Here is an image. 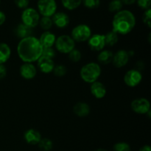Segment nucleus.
Segmentation results:
<instances>
[{"label":"nucleus","instance_id":"obj_1","mask_svg":"<svg viewBox=\"0 0 151 151\" xmlns=\"http://www.w3.org/2000/svg\"><path fill=\"white\" fill-rule=\"evenodd\" d=\"M43 47L39 39L29 36L21 39L17 45V54L24 63L36 62L42 55Z\"/></svg>","mask_w":151,"mask_h":151},{"label":"nucleus","instance_id":"obj_2","mask_svg":"<svg viewBox=\"0 0 151 151\" xmlns=\"http://www.w3.org/2000/svg\"><path fill=\"white\" fill-rule=\"evenodd\" d=\"M137 20L134 13L128 10H122L114 14L112 20V30L118 35H125L134 29Z\"/></svg>","mask_w":151,"mask_h":151},{"label":"nucleus","instance_id":"obj_3","mask_svg":"<svg viewBox=\"0 0 151 151\" xmlns=\"http://www.w3.org/2000/svg\"><path fill=\"white\" fill-rule=\"evenodd\" d=\"M80 75L84 82L91 84L97 81L101 75V67L98 63L90 62L82 66Z\"/></svg>","mask_w":151,"mask_h":151},{"label":"nucleus","instance_id":"obj_4","mask_svg":"<svg viewBox=\"0 0 151 151\" xmlns=\"http://www.w3.org/2000/svg\"><path fill=\"white\" fill-rule=\"evenodd\" d=\"M21 18L22 24L33 29L39 24L41 16L37 10L32 7H27L23 10Z\"/></svg>","mask_w":151,"mask_h":151},{"label":"nucleus","instance_id":"obj_5","mask_svg":"<svg viewBox=\"0 0 151 151\" xmlns=\"http://www.w3.org/2000/svg\"><path fill=\"white\" fill-rule=\"evenodd\" d=\"M55 48L62 54H69L75 48V41L69 35H62L56 38Z\"/></svg>","mask_w":151,"mask_h":151},{"label":"nucleus","instance_id":"obj_6","mask_svg":"<svg viewBox=\"0 0 151 151\" xmlns=\"http://www.w3.org/2000/svg\"><path fill=\"white\" fill-rule=\"evenodd\" d=\"M91 35V29L85 24H81L75 26L71 32L72 39L75 42H85L88 40Z\"/></svg>","mask_w":151,"mask_h":151},{"label":"nucleus","instance_id":"obj_7","mask_svg":"<svg viewBox=\"0 0 151 151\" xmlns=\"http://www.w3.org/2000/svg\"><path fill=\"white\" fill-rule=\"evenodd\" d=\"M37 8L43 17H52L57 12V3L55 0H38Z\"/></svg>","mask_w":151,"mask_h":151},{"label":"nucleus","instance_id":"obj_8","mask_svg":"<svg viewBox=\"0 0 151 151\" xmlns=\"http://www.w3.org/2000/svg\"><path fill=\"white\" fill-rule=\"evenodd\" d=\"M131 110L138 114H147L150 111V103L145 97H139L133 100L131 103Z\"/></svg>","mask_w":151,"mask_h":151},{"label":"nucleus","instance_id":"obj_9","mask_svg":"<svg viewBox=\"0 0 151 151\" xmlns=\"http://www.w3.org/2000/svg\"><path fill=\"white\" fill-rule=\"evenodd\" d=\"M142 81L141 72L137 69H130L124 75V82L128 87L134 88L137 86Z\"/></svg>","mask_w":151,"mask_h":151},{"label":"nucleus","instance_id":"obj_10","mask_svg":"<svg viewBox=\"0 0 151 151\" xmlns=\"http://www.w3.org/2000/svg\"><path fill=\"white\" fill-rule=\"evenodd\" d=\"M89 49L94 52H100L106 47L105 36L103 34H94L87 41Z\"/></svg>","mask_w":151,"mask_h":151},{"label":"nucleus","instance_id":"obj_11","mask_svg":"<svg viewBox=\"0 0 151 151\" xmlns=\"http://www.w3.org/2000/svg\"><path fill=\"white\" fill-rule=\"evenodd\" d=\"M130 59L128 51L125 50H119L114 54L111 63L116 68H122L126 66Z\"/></svg>","mask_w":151,"mask_h":151},{"label":"nucleus","instance_id":"obj_12","mask_svg":"<svg viewBox=\"0 0 151 151\" xmlns=\"http://www.w3.org/2000/svg\"><path fill=\"white\" fill-rule=\"evenodd\" d=\"M37 66L39 70L44 74H50L52 72L55 64L53 59L41 56L37 60Z\"/></svg>","mask_w":151,"mask_h":151},{"label":"nucleus","instance_id":"obj_13","mask_svg":"<svg viewBox=\"0 0 151 151\" xmlns=\"http://www.w3.org/2000/svg\"><path fill=\"white\" fill-rule=\"evenodd\" d=\"M21 76L26 80H32L36 76L37 69L32 63H24L19 69Z\"/></svg>","mask_w":151,"mask_h":151},{"label":"nucleus","instance_id":"obj_14","mask_svg":"<svg viewBox=\"0 0 151 151\" xmlns=\"http://www.w3.org/2000/svg\"><path fill=\"white\" fill-rule=\"evenodd\" d=\"M51 18L53 25H55L60 29L66 27L70 22L69 16L64 12H56Z\"/></svg>","mask_w":151,"mask_h":151},{"label":"nucleus","instance_id":"obj_15","mask_svg":"<svg viewBox=\"0 0 151 151\" xmlns=\"http://www.w3.org/2000/svg\"><path fill=\"white\" fill-rule=\"evenodd\" d=\"M24 139L27 144L31 145H36L39 143L42 137L39 131L33 128H29L25 131L24 134Z\"/></svg>","mask_w":151,"mask_h":151},{"label":"nucleus","instance_id":"obj_16","mask_svg":"<svg viewBox=\"0 0 151 151\" xmlns=\"http://www.w3.org/2000/svg\"><path fill=\"white\" fill-rule=\"evenodd\" d=\"M90 91L91 94L97 99H103L107 93V90L104 84L98 81L91 84Z\"/></svg>","mask_w":151,"mask_h":151},{"label":"nucleus","instance_id":"obj_17","mask_svg":"<svg viewBox=\"0 0 151 151\" xmlns=\"http://www.w3.org/2000/svg\"><path fill=\"white\" fill-rule=\"evenodd\" d=\"M56 35L50 31H44L41 35L39 41L43 48L52 47L55 44Z\"/></svg>","mask_w":151,"mask_h":151},{"label":"nucleus","instance_id":"obj_18","mask_svg":"<svg viewBox=\"0 0 151 151\" xmlns=\"http://www.w3.org/2000/svg\"><path fill=\"white\" fill-rule=\"evenodd\" d=\"M91 111L89 105L83 102H78L73 106V112L79 117H86Z\"/></svg>","mask_w":151,"mask_h":151},{"label":"nucleus","instance_id":"obj_19","mask_svg":"<svg viewBox=\"0 0 151 151\" xmlns=\"http://www.w3.org/2000/svg\"><path fill=\"white\" fill-rule=\"evenodd\" d=\"M32 32L33 31H32V28L26 26V25L22 23L18 24L16 29H15V34L20 39H23V38H27V37L32 36Z\"/></svg>","mask_w":151,"mask_h":151},{"label":"nucleus","instance_id":"obj_20","mask_svg":"<svg viewBox=\"0 0 151 151\" xmlns=\"http://www.w3.org/2000/svg\"><path fill=\"white\" fill-rule=\"evenodd\" d=\"M11 49L6 43H0V64H4L10 59Z\"/></svg>","mask_w":151,"mask_h":151},{"label":"nucleus","instance_id":"obj_21","mask_svg":"<svg viewBox=\"0 0 151 151\" xmlns=\"http://www.w3.org/2000/svg\"><path fill=\"white\" fill-rule=\"evenodd\" d=\"M114 53L109 50H103L99 52L97 55L98 63L103 65H107L112 61Z\"/></svg>","mask_w":151,"mask_h":151},{"label":"nucleus","instance_id":"obj_22","mask_svg":"<svg viewBox=\"0 0 151 151\" xmlns=\"http://www.w3.org/2000/svg\"><path fill=\"white\" fill-rule=\"evenodd\" d=\"M105 36V43H106V46L108 47H113L115 44H117L118 41H119V35L114 32L113 30L108 32Z\"/></svg>","mask_w":151,"mask_h":151},{"label":"nucleus","instance_id":"obj_23","mask_svg":"<svg viewBox=\"0 0 151 151\" xmlns=\"http://www.w3.org/2000/svg\"><path fill=\"white\" fill-rule=\"evenodd\" d=\"M61 4L68 10H74L82 4V0H61Z\"/></svg>","mask_w":151,"mask_h":151},{"label":"nucleus","instance_id":"obj_24","mask_svg":"<svg viewBox=\"0 0 151 151\" xmlns=\"http://www.w3.org/2000/svg\"><path fill=\"white\" fill-rule=\"evenodd\" d=\"M40 150L42 151H50L53 148V142L50 139L42 138L38 144Z\"/></svg>","mask_w":151,"mask_h":151},{"label":"nucleus","instance_id":"obj_25","mask_svg":"<svg viewBox=\"0 0 151 151\" xmlns=\"http://www.w3.org/2000/svg\"><path fill=\"white\" fill-rule=\"evenodd\" d=\"M41 28L44 31H50V29L52 27L53 23L51 17H43L40 19L39 24Z\"/></svg>","mask_w":151,"mask_h":151},{"label":"nucleus","instance_id":"obj_26","mask_svg":"<svg viewBox=\"0 0 151 151\" xmlns=\"http://www.w3.org/2000/svg\"><path fill=\"white\" fill-rule=\"evenodd\" d=\"M123 3L121 0H111L109 4V10L111 13H117L122 10Z\"/></svg>","mask_w":151,"mask_h":151},{"label":"nucleus","instance_id":"obj_27","mask_svg":"<svg viewBox=\"0 0 151 151\" xmlns=\"http://www.w3.org/2000/svg\"><path fill=\"white\" fill-rule=\"evenodd\" d=\"M68 58L72 62L77 63V62H79L82 58V53L80 50L75 48L68 54Z\"/></svg>","mask_w":151,"mask_h":151},{"label":"nucleus","instance_id":"obj_28","mask_svg":"<svg viewBox=\"0 0 151 151\" xmlns=\"http://www.w3.org/2000/svg\"><path fill=\"white\" fill-rule=\"evenodd\" d=\"M52 72L55 76L58 77V78H62V77L65 76L67 73V68L64 65H57V66H55Z\"/></svg>","mask_w":151,"mask_h":151},{"label":"nucleus","instance_id":"obj_29","mask_svg":"<svg viewBox=\"0 0 151 151\" xmlns=\"http://www.w3.org/2000/svg\"><path fill=\"white\" fill-rule=\"evenodd\" d=\"M114 151H131V146L129 144L123 142L116 143L113 146Z\"/></svg>","mask_w":151,"mask_h":151},{"label":"nucleus","instance_id":"obj_30","mask_svg":"<svg viewBox=\"0 0 151 151\" xmlns=\"http://www.w3.org/2000/svg\"><path fill=\"white\" fill-rule=\"evenodd\" d=\"M82 3L86 8L96 9L100 7V0H82Z\"/></svg>","mask_w":151,"mask_h":151},{"label":"nucleus","instance_id":"obj_31","mask_svg":"<svg viewBox=\"0 0 151 151\" xmlns=\"http://www.w3.org/2000/svg\"><path fill=\"white\" fill-rule=\"evenodd\" d=\"M142 22L147 27H151V10H145L144 13L142 15Z\"/></svg>","mask_w":151,"mask_h":151},{"label":"nucleus","instance_id":"obj_32","mask_svg":"<svg viewBox=\"0 0 151 151\" xmlns=\"http://www.w3.org/2000/svg\"><path fill=\"white\" fill-rule=\"evenodd\" d=\"M56 55V52L52 47H47V48H43L42 55L41 56L53 59Z\"/></svg>","mask_w":151,"mask_h":151},{"label":"nucleus","instance_id":"obj_33","mask_svg":"<svg viewBox=\"0 0 151 151\" xmlns=\"http://www.w3.org/2000/svg\"><path fill=\"white\" fill-rule=\"evenodd\" d=\"M137 5L142 10H148L150 9L151 0H137Z\"/></svg>","mask_w":151,"mask_h":151},{"label":"nucleus","instance_id":"obj_34","mask_svg":"<svg viewBox=\"0 0 151 151\" xmlns=\"http://www.w3.org/2000/svg\"><path fill=\"white\" fill-rule=\"evenodd\" d=\"M15 4L20 9L27 8L29 4V0H14Z\"/></svg>","mask_w":151,"mask_h":151},{"label":"nucleus","instance_id":"obj_35","mask_svg":"<svg viewBox=\"0 0 151 151\" xmlns=\"http://www.w3.org/2000/svg\"><path fill=\"white\" fill-rule=\"evenodd\" d=\"M7 76V68L4 64H0V81Z\"/></svg>","mask_w":151,"mask_h":151},{"label":"nucleus","instance_id":"obj_36","mask_svg":"<svg viewBox=\"0 0 151 151\" xmlns=\"http://www.w3.org/2000/svg\"><path fill=\"white\" fill-rule=\"evenodd\" d=\"M6 21V15L3 11L0 10V26L4 24Z\"/></svg>","mask_w":151,"mask_h":151},{"label":"nucleus","instance_id":"obj_37","mask_svg":"<svg viewBox=\"0 0 151 151\" xmlns=\"http://www.w3.org/2000/svg\"><path fill=\"white\" fill-rule=\"evenodd\" d=\"M121 1L123 3V4H126V5H131L137 2V0H121Z\"/></svg>","mask_w":151,"mask_h":151},{"label":"nucleus","instance_id":"obj_38","mask_svg":"<svg viewBox=\"0 0 151 151\" xmlns=\"http://www.w3.org/2000/svg\"><path fill=\"white\" fill-rule=\"evenodd\" d=\"M139 151H151L150 146L148 145H146L142 146Z\"/></svg>","mask_w":151,"mask_h":151},{"label":"nucleus","instance_id":"obj_39","mask_svg":"<svg viewBox=\"0 0 151 151\" xmlns=\"http://www.w3.org/2000/svg\"><path fill=\"white\" fill-rule=\"evenodd\" d=\"M94 151H108V150L103 148H99V149H97V150H95Z\"/></svg>","mask_w":151,"mask_h":151},{"label":"nucleus","instance_id":"obj_40","mask_svg":"<svg viewBox=\"0 0 151 151\" xmlns=\"http://www.w3.org/2000/svg\"><path fill=\"white\" fill-rule=\"evenodd\" d=\"M0 4H1V0H0Z\"/></svg>","mask_w":151,"mask_h":151}]
</instances>
